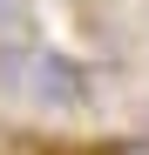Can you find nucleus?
I'll use <instances>...</instances> for the list:
<instances>
[{"mask_svg":"<svg viewBox=\"0 0 149 155\" xmlns=\"http://www.w3.org/2000/svg\"><path fill=\"white\" fill-rule=\"evenodd\" d=\"M102 155H149V142H115V148H102Z\"/></svg>","mask_w":149,"mask_h":155,"instance_id":"20e7f679","label":"nucleus"},{"mask_svg":"<svg viewBox=\"0 0 149 155\" xmlns=\"http://www.w3.org/2000/svg\"><path fill=\"white\" fill-rule=\"evenodd\" d=\"M20 94H27L34 108L68 115V108H88V74H81V61H68V54H34L27 88H20Z\"/></svg>","mask_w":149,"mask_h":155,"instance_id":"f257e3e1","label":"nucleus"},{"mask_svg":"<svg viewBox=\"0 0 149 155\" xmlns=\"http://www.w3.org/2000/svg\"><path fill=\"white\" fill-rule=\"evenodd\" d=\"M27 68H34V47L27 41H14V34H0V88H27Z\"/></svg>","mask_w":149,"mask_h":155,"instance_id":"f03ea898","label":"nucleus"},{"mask_svg":"<svg viewBox=\"0 0 149 155\" xmlns=\"http://www.w3.org/2000/svg\"><path fill=\"white\" fill-rule=\"evenodd\" d=\"M0 34L34 41V0H0Z\"/></svg>","mask_w":149,"mask_h":155,"instance_id":"7ed1b4c3","label":"nucleus"}]
</instances>
